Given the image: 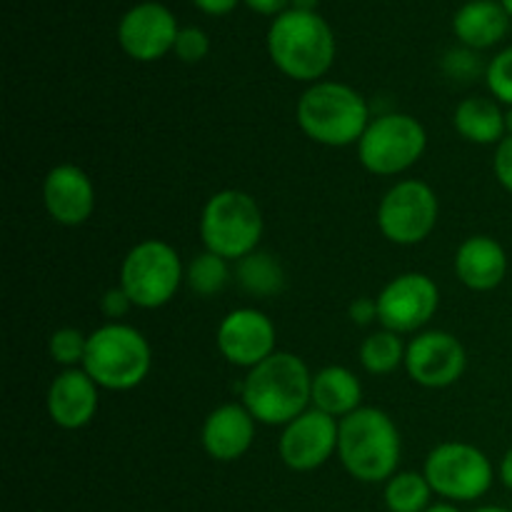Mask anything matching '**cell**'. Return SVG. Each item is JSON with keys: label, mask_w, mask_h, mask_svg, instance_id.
<instances>
[{"label": "cell", "mask_w": 512, "mask_h": 512, "mask_svg": "<svg viewBox=\"0 0 512 512\" xmlns=\"http://www.w3.org/2000/svg\"><path fill=\"white\" fill-rule=\"evenodd\" d=\"M240 398L258 423L285 428L313 405V373L300 355L275 350L268 360L248 370Z\"/></svg>", "instance_id": "6da1fadb"}, {"label": "cell", "mask_w": 512, "mask_h": 512, "mask_svg": "<svg viewBox=\"0 0 512 512\" xmlns=\"http://www.w3.org/2000/svg\"><path fill=\"white\" fill-rule=\"evenodd\" d=\"M268 53L275 68L298 83H320L333 68L335 35L328 20L308 10H285L268 30Z\"/></svg>", "instance_id": "7a4b0ae2"}, {"label": "cell", "mask_w": 512, "mask_h": 512, "mask_svg": "<svg viewBox=\"0 0 512 512\" xmlns=\"http://www.w3.org/2000/svg\"><path fill=\"white\" fill-rule=\"evenodd\" d=\"M400 430L380 408H358L340 420L338 455L343 468L360 483H383L398 473Z\"/></svg>", "instance_id": "3957f363"}, {"label": "cell", "mask_w": 512, "mask_h": 512, "mask_svg": "<svg viewBox=\"0 0 512 512\" xmlns=\"http://www.w3.org/2000/svg\"><path fill=\"white\" fill-rule=\"evenodd\" d=\"M300 130L313 143L328 148H345L363 138L370 125V108L363 95L345 83L320 80L313 83L298 100L295 110Z\"/></svg>", "instance_id": "277c9868"}, {"label": "cell", "mask_w": 512, "mask_h": 512, "mask_svg": "<svg viewBox=\"0 0 512 512\" xmlns=\"http://www.w3.org/2000/svg\"><path fill=\"white\" fill-rule=\"evenodd\" d=\"M153 350L145 335L125 323H105L88 335V348L80 368L98 383V388L133 390L148 378Z\"/></svg>", "instance_id": "5b68a950"}, {"label": "cell", "mask_w": 512, "mask_h": 512, "mask_svg": "<svg viewBox=\"0 0 512 512\" xmlns=\"http://www.w3.org/2000/svg\"><path fill=\"white\" fill-rule=\"evenodd\" d=\"M265 220L258 200L245 190H220L210 195L200 213V238L205 250L230 260L255 253L263 238Z\"/></svg>", "instance_id": "8992f818"}, {"label": "cell", "mask_w": 512, "mask_h": 512, "mask_svg": "<svg viewBox=\"0 0 512 512\" xmlns=\"http://www.w3.org/2000/svg\"><path fill=\"white\" fill-rule=\"evenodd\" d=\"M185 268L173 245L163 240H140L128 250L120 265V288L135 308L155 310L178 295Z\"/></svg>", "instance_id": "52a82bcc"}, {"label": "cell", "mask_w": 512, "mask_h": 512, "mask_svg": "<svg viewBox=\"0 0 512 512\" xmlns=\"http://www.w3.org/2000/svg\"><path fill=\"white\" fill-rule=\"evenodd\" d=\"M428 148L423 123L408 113H383L370 120L358 140V158L368 173L400 175L413 168Z\"/></svg>", "instance_id": "ba28073f"}, {"label": "cell", "mask_w": 512, "mask_h": 512, "mask_svg": "<svg viewBox=\"0 0 512 512\" xmlns=\"http://www.w3.org/2000/svg\"><path fill=\"white\" fill-rule=\"evenodd\" d=\"M423 475L433 493L453 503H473L493 485V465L480 448L470 443H440L430 450Z\"/></svg>", "instance_id": "9c48e42d"}, {"label": "cell", "mask_w": 512, "mask_h": 512, "mask_svg": "<svg viewBox=\"0 0 512 512\" xmlns=\"http://www.w3.org/2000/svg\"><path fill=\"white\" fill-rule=\"evenodd\" d=\"M438 218V195L423 180H400L378 205L380 233L395 245L423 243L435 230Z\"/></svg>", "instance_id": "30bf717a"}, {"label": "cell", "mask_w": 512, "mask_h": 512, "mask_svg": "<svg viewBox=\"0 0 512 512\" xmlns=\"http://www.w3.org/2000/svg\"><path fill=\"white\" fill-rule=\"evenodd\" d=\"M440 308V288L425 273H403L378 295V320L385 330L405 335L423 330Z\"/></svg>", "instance_id": "8fae6325"}, {"label": "cell", "mask_w": 512, "mask_h": 512, "mask_svg": "<svg viewBox=\"0 0 512 512\" xmlns=\"http://www.w3.org/2000/svg\"><path fill=\"white\" fill-rule=\"evenodd\" d=\"M180 25L168 5L145 0L133 5L118 23V43L128 58L153 63L173 53Z\"/></svg>", "instance_id": "7c38bea8"}, {"label": "cell", "mask_w": 512, "mask_h": 512, "mask_svg": "<svg viewBox=\"0 0 512 512\" xmlns=\"http://www.w3.org/2000/svg\"><path fill=\"white\" fill-rule=\"evenodd\" d=\"M468 365V353L453 333L425 330L405 350V370L418 385L430 390L458 383Z\"/></svg>", "instance_id": "4fadbf2b"}, {"label": "cell", "mask_w": 512, "mask_h": 512, "mask_svg": "<svg viewBox=\"0 0 512 512\" xmlns=\"http://www.w3.org/2000/svg\"><path fill=\"white\" fill-rule=\"evenodd\" d=\"M340 420L308 408L288 423L280 435V460L295 473H310L328 463L338 453Z\"/></svg>", "instance_id": "5bb4252c"}, {"label": "cell", "mask_w": 512, "mask_h": 512, "mask_svg": "<svg viewBox=\"0 0 512 512\" xmlns=\"http://www.w3.org/2000/svg\"><path fill=\"white\" fill-rule=\"evenodd\" d=\"M218 350L235 368L253 370L275 353V325L255 308H238L218 325Z\"/></svg>", "instance_id": "9a60e30c"}, {"label": "cell", "mask_w": 512, "mask_h": 512, "mask_svg": "<svg viewBox=\"0 0 512 512\" xmlns=\"http://www.w3.org/2000/svg\"><path fill=\"white\" fill-rule=\"evenodd\" d=\"M43 205L55 223L65 228L83 225L95 210V188L83 168L55 165L43 180Z\"/></svg>", "instance_id": "2e32d148"}, {"label": "cell", "mask_w": 512, "mask_h": 512, "mask_svg": "<svg viewBox=\"0 0 512 512\" xmlns=\"http://www.w3.org/2000/svg\"><path fill=\"white\" fill-rule=\"evenodd\" d=\"M255 425L258 420L250 415L243 403H225L205 418L200 443L213 460L233 463V460L243 458L253 445Z\"/></svg>", "instance_id": "e0dca14e"}, {"label": "cell", "mask_w": 512, "mask_h": 512, "mask_svg": "<svg viewBox=\"0 0 512 512\" xmlns=\"http://www.w3.org/2000/svg\"><path fill=\"white\" fill-rule=\"evenodd\" d=\"M98 390V383L83 368L63 370L48 388L50 420L63 430L85 428L98 413Z\"/></svg>", "instance_id": "ac0fdd59"}, {"label": "cell", "mask_w": 512, "mask_h": 512, "mask_svg": "<svg viewBox=\"0 0 512 512\" xmlns=\"http://www.w3.org/2000/svg\"><path fill=\"white\" fill-rule=\"evenodd\" d=\"M508 273V253L490 235H470L455 253V275L465 288L490 293Z\"/></svg>", "instance_id": "d6986e66"}, {"label": "cell", "mask_w": 512, "mask_h": 512, "mask_svg": "<svg viewBox=\"0 0 512 512\" xmlns=\"http://www.w3.org/2000/svg\"><path fill=\"white\" fill-rule=\"evenodd\" d=\"M510 30V13L500 0H468L453 15V33L465 48L488 50Z\"/></svg>", "instance_id": "ffe728a7"}, {"label": "cell", "mask_w": 512, "mask_h": 512, "mask_svg": "<svg viewBox=\"0 0 512 512\" xmlns=\"http://www.w3.org/2000/svg\"><path fill=\"white\" fill-rule=\"evenodd\" d=\"M363 385L353 370L343 365H328L313 375V408L335 420L348 418L363 408Z\"/></svg>", "instance_id": "44dd1931"}, {"label": "cell", "mask_w": 512, "mask_h": 512, "mask_svg": "<svg viewBox=\"0 0 512 512\" xmlns=\"http://www.w3.org/2000/svg\"><path fill=\"white\" fill-rule=\"evenodd\" d=\"M453 125L468 143L498 145L508 135L505 130V110L495 98L473 95L455 108Z\"/></svg>", "instance_id": "7402d4cb"}, {"label": "cell", "mask_w": 512, "mask_h": 512, "mask_svg": "<svg viewBox=\"0 0 512 512\" xmlns=\"http://www.w3.org/2000/svg\"><path fill=\"white\" fill-rule=\"evenodd\" d=\"M235 278H238L240 288L255 298H275L285 288L283 265L275 255L265 253V250H255V253L238 260Z\"/></svg>", "instance_id": "603a6c76"}, {"label": "cell", "mask_w": 512, "mask_h": 512, "mask_svg": "<svg viewBox=\"0 0 512 512\" xmlns=\"http://www.w3.org/2000/svg\"><path fill=\"white\" fill-rule=\"evenodd\" d=\"M405 350L408 345L403 343L398 333L393 330H378L370 333L360 345V365L370 375H390L405 365Z\"/></svg>", "instance_id": "cb8c5ba5"}, {"label": "cell", "mask_w": 512, "mask_h": 512, "mask_svg": "<svg viewBox=\"0 0 512 512\" xmlns=\"http://www.w3.org/2000/svg\"><path fill=\"white\" fill-rule=\"evenodd\" d=\"M430 488L428 478L413 470L395 473L385 485V505L390 512H425L430 508Z\"/></svg>", "instance_id": "d4e9b609"}, {"label": "cell", "mask_w": 512, "mask_h": 512, "mask_svg": "<svg viewBox=\"0 0 512 512\" xmlns=\"http://www.w3.org/2000/svg\"><path fill=\"white\" fill-rule=\"evenodd\" d=\"M228 280V260L210 253V250L195 255V258L190 260L188 268H185V283H188V288L193 290L195 295H200V298H213V295H218L220 290H225Z\"/></svg>", "instance_id": "484cf974"}, {"label": "cell", "mask_w": 512, "mask_h": 512, "mask_svg": "<svg viewBox=\"0 0 512 512\" xmlns=\"http://www.w3.org/2000/svg\"><path fill=\"white\" fill-rule=\"evenodd\" d=\"M85 348H88V335L78 328H60L50 335V358L68 370L83 365Z\"/></svg>", "instance_id": "4316f807"}, {"label": "cell", "mask_w": 512, "mask_h": 512, "mask_svg": "<svg viewBox=\"0 0 512 512\" xmlns=\"http://www.w3.org/2000/svg\"><path fill=\"white\" fill-rule=\"evenodd\" d=\"M485 83H488L490 93L500 105L512 108V45L500 50L485 70Z\"/></svg>", "instance_id": "83f0119b"}, {"label": "cell", "mask_w": 512, "mask_h": 512, "mask_svg": "<svg viewBox=\"0 0 512 512\" xmlns=\"http://www.w3.org/2000/svg\"><path fill=\"white\" fill-rule=\"evenodd\" d=\"M443 70L450 75L453 80H460V83H473L475 78L488 70V65L483 68L478 58V50H470V48H453L445 53L443 58Z\"/></svg>", "instance_id": "f1b7e54d"}, {"label": "cell", "mask_w": 512, "mask_h": 512, "mask_svg": "<svg viewBox=\"0 0 512 512\" xmlns=\"http://www.w3.org/2000/svg\"><path fill=\"white\" fill-rule=\"evenodd\" d=\"M173 53L178 55L183 63H200V60L210 53L208 33L200 30L198 25H185V28H180L178 38H175Z\"/></svg>", "instance_id": "f546056e"}, {"label": "cell", "mask_w": 512, "mask_h": 512, "mask_svg": "<svg viewBox=\"0 0 512 512\" xmlns=\"http://www.w3.org/2000/svg\"><path fill=\"white\" fill-rule=\"evenodd\" d=\"M493 170L498 183L503 185L508 193H512V135H505L498 143V148H495Z\"/></svg>", "instance_id": "4dcf8cb0"}, {"label": "cell", "mask_w": 512, "mask_h": 512, "mask_svg": "<svg viewBox=\"0 0 512 512\" xmlns=\"http://www.w3.org/2000/svg\"><path fill=\"white\" fill-rule=\"evenodd\" d=\"M130 308H135V305L130 303V298L125 295V290L120 285L118 288L105 290V295L100 298V310H103L105 318H110V323H120V318L128 315Z\"/></svg>", "instance_id": "1f68e13d"}, {"label": "cell", "mask_w": 512, "mask_h": 512, "mask_svg": "<svg viewBox=\"0 0 512 512\" xmlns=\"http://www.w3.org/2000/svg\"><path fill=\"white\" fill-rule=\"evenodd\" d=\"M348 313H350V320H353L355 325L365 328V325H370L378 320V298H355L353 303H350Z\"/></svg>", "instance_id": "d6a6232c"}, {"label": "cell", "mask_w": 512, "mask_h": 512, "mask_svg": "<svg viewBox=\"0 0 512 512\" xmlns=\"http://www.w3.org/2000/svg\"><path fill=\"white\" fill-rule=\"evenodd\" d=\"M190 3H193L195 8L200 10V13L215 15V18H220V15L233 13V10L238 8L240 0H190Z\"/></svg>", "instance_id": "836d02e7"}, {"label": "cell", "mask_w": 512, "mask_h": 512, "mask_svg": "<svg viewBox=\"0 0 512 512\" xmlns=\"http://www.w3.org/2000/svg\"><path fill=\"white\" fill-rule=\"evenodd\" d=\"M243 3L248 5L253 13L273 15V18H278L285 10H290V0H243Z\"/></svg>", "instance_id": "e575fe53"}, {"label": "cell", "mask_w": 512, "mask_h": 512, "mask_svg": "<svg viewBox=\"0 0 512 512\" xmlns=\"http://www.w3.org/2000/svg\"><path fill=\"white\" fill-rule=\"evenodd\" d=\"M500 478H503V485L512 490V448L505 453L503 463H500Z\"/></svg>", "instance_id": "d590c367"}, {"label": "cell", "mask_w": 512, "mask_h": 512, "mask_svg": "<svg viewBox=\"0 0 512 512\" xmlns=\"http://www.w3.org/2000/svg\"><path fill=\"white\" fill-rule=\"evenodd\" d=\"M293 10H308V13H318V0H290Z\"/></svg>", "instance_id": "8d00e7d4"}, {"label": "cell", "mask_w": 512, "mask_h": 512, "mask_svg": "<svg viewBox=\"0 0 512 512\" xmlns=\"http://www.w3.org/2000/svg\"><path fill=\"white\" fill-rule=\"evenodd\" d=\"M425 512H460V510L455 508V505H450V503H438V505H430V508Z\"/></svg>", "instance_id": "74e56055"}, {"label": "cell", "mask_w": 512, "mask_h": 512, "mask_svg": "<svg viewBox=\"0 0 512 512\" xmlns=\"http://www.w3.org/2000/svg\"><path fill=\"white\" fill-rule=\"evenodd\" d=\"M505 130H508V135H512V108L505 110Z\"/></svg>", "instance_id": "f35d334b"}, {"label": "cell", "mask_w": 512, "mask_h": 512, "mask_svg": "<svg viewBox=\"0 0 512 512\" xmlns=\"http://www.w3.org/2000/svg\"><path fill=\"white\" fill-rule=\"evenodd\" d=\"M475 512H510V510H505V508H493V505H490V508H480V510H475Z\"/></svg>", "instance_id": "ab89813d"}, {"label": "cell", "mask_w": 512, "mask_h": 512, "mask_svg": "<svg viewBox=\"0 0 512 512\" xmlns=\"http://www.w3.org/2000/svg\"><path fill=\"white\" fill-rule=\"evenodd\" d=\"M500 3H503V8L508 10V13H510V18H512V0H500Z\"/></svg>", "instance_id": "60d3db41"}]
</instances>
